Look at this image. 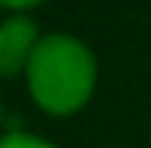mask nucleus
Returning <instances> with one entry per match:
<instances>
[{
  "label": "nucleus",
  "mask_w": 151,
  "mask_h": 148,
  "mask_svg": "<svg viewBox=\"0 0 151 148\" xmlns=\"http://www.w3.org/2000/svg\"><path fill=\"white\" fill-rule=\"evenodd\" d=\"M28 86L34 102L50 114H74L93 96L96 59L77 37H40L28 62Z\"/></svg>",
  "instance_id": "f257e3e1"
},
{
  "label": "nucleus",
  "mask_w": 151,
  "mask_h": 148,
  "mask_svg": "<svg viewBox=\"0 0 151 148\" xmlns=\"http://www.w3.org/2000/svg\"><path fill=\"white\" fill-rule=\"evenodd\" d=\"M40 43L37 25L28 16H12L0 22V77H16L19 71H28V62Z\"/></svg>",
  "instance_id": "f03ea898"
},
{
  "label": "nucleus",
  "mask_w": 151,
  "mask_h": 148,
  "mask_svg": "<svg viewBox=\"0 0 151 148\" xmlns=\"http://www.w3.org/2000/svg\"><path fill=\"white\" fill-rule=\"evenodd\" d=\"M0 148H56V145L40 136H31V133H6L0 139Z\"/></svg>",
  "instance_id": "7ed1b4c3"
},
{
  "label": "nucleus",
  "mask_w": 151,
  "mask_h": 148,
  "mask_svg": "<svg viewBox=\"0 0 151 148\" xmlns=\"http://www.w3.org/2000/svg\"><path fill=\"white\" fill-rule=\"evenodd\" d=\"M43 3V0H0V6H6V9H16V12H25L31 9V6Z\"/></svg>",
  "instance_id": "20e7f679"
},
{
  "label": "nucleus",
  "mask_w": 151,
  "mask_h": 148,
  "mask_svg": "<svg viewBox=\"0 0 151 148\" xmlns=\"http://www.w3.org/2000/svg\"><path fill=\"white\" fill-rule=\"evenodd\" d=\"M0 114H3V111H0Z\"/></svg>",
  "instance_id": "39448f33"
}]
</instances>
